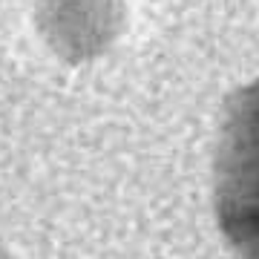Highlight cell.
<instances>
[{"label":"cell","instance_id":"obj_1","mask_svg":"<svg viewBox=\"0 0 259 259\" xmlns=\"http://www.w3.org/2000/svg\"><path fill=\"white\" fill-rule=\"evenodd\" d=\"M216 216L242 259H259V81L228 107L216 156Z\"/></svg>","mask_w":259,"mask_h":259}]
</instances>
